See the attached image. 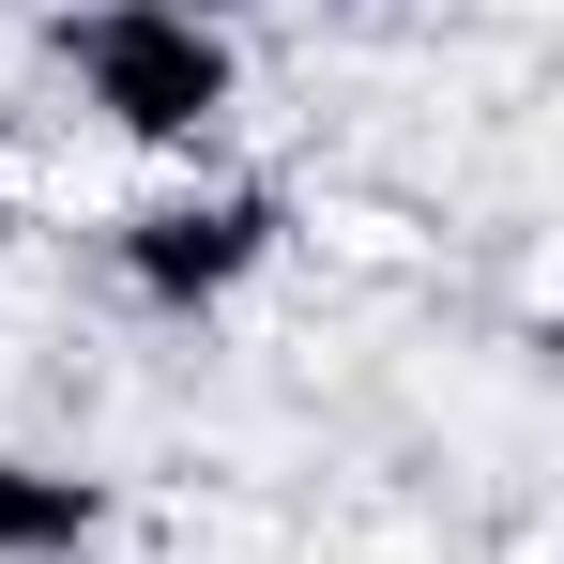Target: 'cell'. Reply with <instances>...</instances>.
I'll use <instances>...</instances> for the list:
<instances>
[{
	"mask_svg": "<svg viewBox=\"0 0 564 564\" xmlns=\"http://www.w3.org/2000/svg\"><path fill=\"white\" fill-rule=\"evenodd\" d=\"M260 260H275V198H260V184L153 198V214L122 229V290H138V305H229Z\"/></svg>",
	"mask_w": 564,
	"mask_h": 564,
	"instance_id": "2",
	"label": "cell"
},
{
	"mask_svg": "<svg viewBox=\"0 0 564 564\" xmlns=\"http://www.w3.org/2000/svg\"><path fill=\"white\" fill-rule=\"evenodd\" d=\"M93 534H107V488H93V473L0 443V564H62V550H93Z\"/></svg>",
	"mask_w": 564,
	"mask_h": 564,
	"instance_id": "3",
	"label": "cell"
},
{
	"mask_svg": "<svg viewBox=\"0 0 564 564\" xmlns=\"http://www.w3.org/2000/svg\"><path fill=\"white\" fill-rule=\"evenodd\" d=\"M62 77H77L122 138H214L229 93H245L229 31H214V15H153V0H77V15H62Z\"/></svg>",
	"mask_w": 564,
	"mask_h": 564,
	"instance_id": "1",
	"label": "cell"
},
{
	"mask_svg": "<svg viewBox=\"0 0 564 564\" xmlns=\"http://www.w3.org/2000/svg\"><path fill=\"white\" fill-rule=\"evenodd\" d=\"M153 15H214V31H229V15H245V0H153Z\"/></svg>",
	"mask_w": 564,
	"mask_h": 564,
	"instance_id": "4",
	"label": "cell"
}]
</instances>
